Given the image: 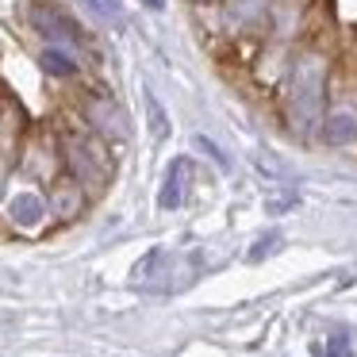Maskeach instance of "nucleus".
Masks as SVG:
<instances>
[{"instance_id":"nucleus-1","label":"nucleus","mask_w":357,"mask_h":357,"mask_svg":"<svg viewBox=\"0 0 357 357\" xmlns=\"http://www.w3.org/2000/svg\"><path fill=\"white\" fill-rule=\"evenodd\" d=\"M323 93H326V66L323 58L307 54L296 62L292 70V85H288V112L300 127L315 123L323 116Z\"/></svg>"},{"instance_id":"nucleus-2","label":"nucleus","mask_w":357,"mask_h":357,"mask_svg":"<svg viewBox=\"0 0 357 357\" xmlns=\"http://www.w3.org/2000/svg\"><path fill=\"white\" fill-rule=\"evenodd\" d=\"M27 24H31L35 31L50 43V47H62V50L73 47V43L81 39V27L73 24V20L66 16L58 4H47V0H39V4H31V8H27Z\"/></svg>"},{"instance_id":"nucleus-3","label":"nucleus","mask_w":357,"mask_h":357,"mask_svg":"<svg viewBox=\"0 0 357 357\" xmlns=\"http://www.w3.org/2000/svg\"><path fill=\"white\" fill-rule=\"evenodd\" d=\"M323 142L326 146H349V142H357V116L354 112H331L323 119Z\"/></svg>"},{"instance_id":"nucleus-4","label":"nucleus","mask_w":357,"mask_h":357,"mask_svg":"<svg viewBox=\"0 0 357 357\" xmlns=\"http://www.w3.org/2000/svg\"><path fill=\"white\" fill-rule=\"evenodd\" d=\"M185 181H188V158H177V162L169 165V173H165L162 196H158V204H162L165 211L181 208V200H185Z\"/></svg>"},{"instance_id":"nucleus-5","label":"nucleus","mask_w":357,"mask_h":357,"mask_svg":"<svg viewBox=\"0 0 357 357\" xmlns=\"http://www.w3.org/2000/svg\"><path fill=\"white\" fill-rule=\"evenodd\" d=\"M8 211H12V219H16L20 227H35L43 215H47V204H43V196H35V192H20Z\"/></svg>"},{"instance_id":"nucleus-6","label":"nucleus","mask_w":357,"mask_h":357,"mask_svg":"<svg viewBox=\"0 0 357 357\" xmlns=\"http://www.w3.org/2000/svg\"><path fill=\"white\" fill-rule=\"evenodd\" d=\"M89 119H93L100 131H108V135H127L123 112H119L116 104H108V100H93V104H89Z\"/></svg>"},{"instance_id":"nucleus-7","label":"nucleus","mask_w":357,"mask_h":357,"mask_svg":"<svg viewBox=\"0 0 357 357\" xmlns=\"http://www.w3.org/2000/svg\"><path fill=\"white\" fill-rule=\"evenodd\" d=\"M39 66L47 73H54V77H73L77 73V62H73V54L70 50H62V47H47L39 54Z\"/></svg>"},{"instance_id":"nucleus-8","label":"nucleus","mask_w":357,"mask_h":357,"mask_svg":"<svg viewBox=\"0 0 357 357\" xmlns=\"http://www.w3.org/2000/svg\"><path fill=\"white\" fill-rule=\"evenodd\" d=\"M142 100H146V116H150V135H154V139H165V135H169V116H165V108L162 104H158V96L150 93V89H142Z\"/></svg>"},{"instance_id":"nucleus-9","label":"nucleus","mask_w":357,"mask_h":357,"mask_svg":"<svg viewBox=\"0 0 357 357\" xmlns=\"http://www.w3.org/2000/svg\"><path fill=\"white\" fill-rule=\"evenodd\" d=\"M54 204H58V211H62V215L77 211V208H81V188H58Z\"/></svg>"},{"instance_id":"nucleus-10","label":"nucleus","mask_w":357,"mask_h":357,"mask_svg":"<svg viewBox=\"0 0 357 357\" xmlns=\"http://www.w3.org/2000/svg\"><path fill=\"white\" fill-rule=\"evenodd\" d=\"M257 8H261V0H231V4H227V16L231 20H250Z\"/></svg>"},{"instance_id":"nucleus-11","label":"nucleus","mask_w":357,"mask_h":357,"mask_svg":"<svg viewBox=\"0 0 357 357\" xmlns=\"http://www.w3.org/2000/svg\"><path fill=\"white\" fill-rule=\"evenodd\" d=\"M196 146H200L204 154H208L211 162L219 165V169H231V162H227V154H223V150H219V146H215V142H211V139H204V135H196Z\"/></svg>"},{"instance_id":"nucleus-12","label":"nucleus","mask_w":357,"mask_h":357,"mask_svg":"<svg viewBox=\"0 0 357 357\" xmlns=\"http://www.w3.org/2000/svg\"><path fill=\"white\" fill-rule=\"evenodd\" d=\"M142 4H146L150 12H162V8H165V0H142Z\"/></svg>"}]
</instances>
